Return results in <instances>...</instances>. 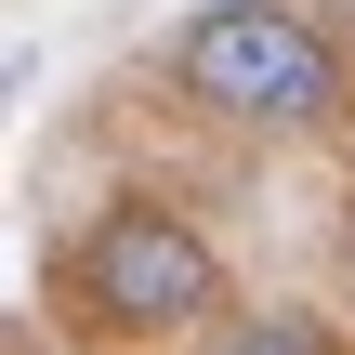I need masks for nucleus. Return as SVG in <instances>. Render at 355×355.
Segmentation results:
<instances>
[{
	"label": "nucleus",
	"mask_w": 355,
	"mask_h": 355,
	"mask_svg": "<svg viewBox=\"0 0 355 355\" xmlns=\"http://www.w3.org/2000/svg\"><path fill=\"white\" fill-rule=\"evenodd\" d=\"M66 303L92 329H119V343H171L198 316H224V263L171 198H105L92 237L66 250Z\"/></svg>",
	"instance_id": "nucleus-2"
},
{
	"label": "nucleus",
	"mask_w": 355,
	"mask_h": 355,
	"mask_svg": "<svg viewBox=\"0 0 355 355\" xmlns=\"http://www.w3.org/2000/svg\"><path fill=\"white\" fill-rule=\"evenodd\" d=\"M171 79H184V105H211L237 132H316V119H343V40L316 13H290V0H211V13H184Z\"/></svg>",
	"instance_id": "nucleus-1"
},
{
	"label": "nucleus",
	"mask_w": 355,
	"mask_h": 355,
	"mask_svg": "<svg viewBox=\"0 0 355 355\" xmlns=\"http://www.w3.org/2000/svg\"><path fill=\"white\" fill-rule=\"evenodd\" d=\"M13 355H26V343H13Z\"/></svg>",
	"instance_id": "nucleus-4"
},
{
	"label": "nucleus",
	"mask_w": 355,
	"mask_h": 355,
	"mask_svg": "<svg viewBox=\"0 0 355 355\" xmlns=\"http://www.w3.org/2000/svg\"><path fill=\"white\" fill-rule=\"evenodd\" d=\"M211 355H343V343H329L316 316H237V329H224Z\"/></svg>",
	"instance_id": "nucleus-3"
}]
</instances>
